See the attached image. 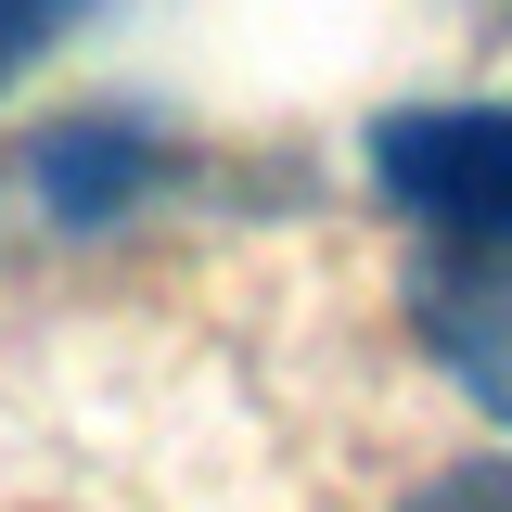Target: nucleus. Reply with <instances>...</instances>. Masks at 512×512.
<instances>
[{"mask_svg":"<svg viewBox=\"0 0 512 512\" xmlns=\"http://www.w3.org/2000/svg\"><path fill=\"white\" fill-rule=\"evenodd\" d=\"M372 180H384V205H410L461 256H500L512 244V103H410V116H384Z\"/></svg>","mask_w":512,"mask_h":512,"instance_id":"f257e3e1","label":"nucleus"},{"mask_svg":"<svg viewBox=\"0 0 512 512\" xmlns=\"http://www.w3.org/2000/svg\"><path fill=\"white\" fill-rule=\"evenodd\" d=\"M26 180L52 205V231H116L128 205L154 192V128L141 116H64L26 141Z\"/></svg>","mask_w":512,"mask_h":512,"instance_id":"f03ea898","label":"nucleus"},{"mask_svg":"<svg viewBox=\"0 0 512 512\" xmlns=\"http://www.w3.org/2000/svg\"><path fill=\"white\" fill-rule=\"evenodd\" d=\"M423 346L448 359V384L487 423H512V244L500 256H448L423 282Z\"/></svg>","mask_w":512,"mask_h":512,"instance_id":"7ed1b4c3","label":"nucleus"},{"mask_svg":"<svg viewBox=\"0 0 512 512\" xmlns=\"http://www.w3.org/2000/svg\"><path fill=\"white\" fill-rule=\"evenodd\" d=\"M410 512H512V461H461V474H436Z\"/></svg>","mask_w":512,"mask_h":512,"instance_id":"20e7f679","label":"nucleus"},{"mask_svg":"<svg viewBox=\"0 0 512 512\" xmlns=\"http://www.w3.org/2000/svg\"><path fill=\"white\" fill-rule=\"evenodd\" d=\"M77 13H90V0H0V77H13V64L39 52L52 26H77Z\"/></svg>","mask_w":512,"mask_h":512,"instance_id":"39448f33","label":"nucleus"}]
</instances>
